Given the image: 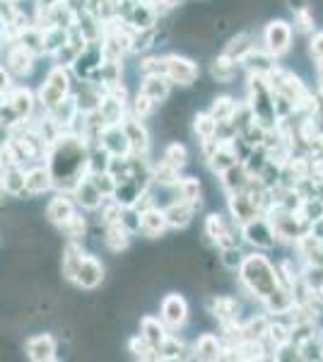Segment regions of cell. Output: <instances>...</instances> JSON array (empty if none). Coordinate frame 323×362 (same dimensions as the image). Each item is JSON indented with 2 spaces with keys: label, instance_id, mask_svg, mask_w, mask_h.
<instances>
[{
  "label": "cell",
  "instance_id": "cell-1",
  "mask_svg": "<svg viewBox=\"0 0 323 362\" xmlns=\"http://www.w3.org/2000/svg\"><path fill=\"white\" fill-rule=\"evenodd\" d=\"M87 155L90 143L75 131H61L46 145L44 165L54 179V191H73V186L87 174Z\"/></svg>",
  "mask_w": 323,
  "mask_h": 362
},
{
  "label": "cell",
  "instance_id": "cell-2",
  "mask_svg": "<svg viewBox=\"0 0 323 362\" xmlns=\"http://www.w3.org/2000/svg\"><path fill=\"white\" fill-rule=\"evenodd\" d=\"M237 271H239V278H242L244 288L249 290V293L254 295V297H258L261 302L280 288L278 271H275L273 264H270V261L263 254L244 256Z\"/></svg>",
  "mask_w": 323,
  "mask_h": 362
},
{
  "label": "cell",
  "instance_id": "cell-3",
  "mask_svg": "<svg viewBox=\"0 0 323 362\" xmlns=\"http://www.w3.org/2000/svg\"><path fill=\"white\" fill-rule=\"evenodd\" d=\"M249 90H251V104L249 112L254 116V121L261 128H268L278 124V99H275L273 90H270L266 75H251L249 80Z\"/></svg>",
  "mask_w": 323,
  "mask_h": 362
},
{
  "label": "cell",
  "instance_id": "cell-4",
  "mask_svg": "<svg viewBox=\"0 0 323 362\" xmlns=\"http://www.w3.org/2000/svg\"><path fill=\"white\" fill-rule=\"evenodd\" d=\"M70 92H73V75H70V68L66 66H56L46 73V80L41 83L39 92H37V104L44 112L54 109L58 102H63Z\"/></svg>",
  "mask_w": 323,
  "mask_h": 362
},
{
  "label": "cell",
  "instance_id": "cell-5",
  "mask_svg": "<svg viewBox=\"0 0 323 362\" xmlns=\"http://www.w3.org/2000/svg\"><path fill=\"white\" fill-rule=\"evenodd\" d=\"M162 75L172 85L189 87L198 80L201 68H198V63H193L191 58L179 56V54H169V56H162Z\"/></svg>",
  "mask_w": 323,
  "mask_h": 362
},
{
  "label": "cell",
  "instance_id": "cell-6",
  "mask_svg": "<svg viewBox=\"0 0 323 362\" xmlns=\"http://www.w3.org/2000/svg\"><path fill=\"white\" fill-rule=\"evenodd\" d=\"M263 44L273 58L285 56L292 49V27L285 20H273L263 29Z\"/></svg>",
  "mask_w": 323,
  "mask_h": 362
},
{
  "label": "cell",
  "instance_id": "cell-7",
  "mask_svg": "<svg viewBox=\"0 0 323 362\" xmlns=\"http://www.w3.org/2000/svg\"><path fill=\"white\" fill-rule=\"evenodd\" d=\"M160 319L164 321V326L172 331H179L181 326L189 321V302L184 300V295L179 293H169L160 305Z\"/></svg>",
  "mask_w": 323,
  "mask_h": 362
},
{
  "label": "cell",
  "instance_id": "cell-8",
  "mask_svg": "<svg viewBox=\"0 0 323 362\" xmlns=\"http://www.w3.org/2000/svg\"><path fill=\"white\" fill-rule=\"evenodd\" d=\"M34 61H37V54L22 46L20 42L10 44L8 49V56H5V70L13 75V80H22V78H29L34 70Z\"/></svg>",
  "mask_w": 323,
  "mask_h": 362
},
{
  "label": "cell",
  "instance_id": "cell-9",
  "mask_svg": "<svg viewBox=\"0 0 323 362\" xmlns=\"http://www.w3.org/2000/svg\"><path fill=\"white\" fill-rule=\"evenodd\" d=\"M70 196H73L75 206H78L80 210H85V213H97L99 206L104 203L102 191L97 189V184L92 181L90 174H85V177H82L78 184L73 186Z\"/></svg>",
  "mask_w": 323,
  "mask_h": 362
},
{
  "label": "cell",
  "instance_id": "cell-10",
  "mask_svg": "<svg viewBox=\"0 0 323 362\" xmlns=\"http://www.w3.org/2000/svg\"><path fill=\"white\" fill-rule=\"evenodd\" d=\"M3 102L8 104L10 112H13L20 121H29L34 114V109H37V95H34L29 87H20V85H13V90L3 97Z\"/></svg>",
  "mask_w": 323,
  "mask_h": 362
},
{
  "label": "cell",
  "instance_id": "cell-11",
  "mask_svg": "<svg viewBox=\"0 0 323 362\" xmlns=\"http://www.w3.org/2000/svg\"><path fill=\"white\" fill-rule=\"evenodd\" d=\"M121 128L128 138V145H131V155L133 157H148L150 150V133L148 128L143 126V119H135V116H126L121 121Z\"/></svg>",
  "mask_w": 323,
  "mask_h": 362
},
{
  "label": "cell",
  "instance_id": "cell-12",
  "mask_svg": "<svg viewBox=\"0 0 323 362\" xmlns=\"http://www.w3.org/2000/svg\"><path fill=\"white\" fill-rule=\"evenodd\" d=\"M104 280V266L97 256L92 254H85L82 256V264L75 273V280L73 285H78L80 290H97Z\"/></svg>",
  "mask_w": 323,
  "mask_h": 362
},
{
  "label": "cell",
  "instance_id": "cell-13",
  "mask_svg": "<svg viewBox=\"0 0 323 362\" xmlns=\"http://www.w3.org/2000/svg\"><path fill=\"white\" fill-rule=\"evenodd\" d=\"M258 208H261V201H258L256 194H246V191L229 194V210H232L234 223L239 227L249 223V220L258 218Z\"/></svg>",
  "mask_w": 323,
  "mask_h": 362
},
{
  "label": "cell",
  "instance_id": "cell-14",
  "mask_svg": "<svg viewBox=\"0 0 323 362\" xmlns=\"http://www.w3.org/2000/svg\"><path fill=\"white\" fill-rule=\"evenodd\" d=\"M25 355L32 362H54L58 358V343L51 334H37L27 338Z\"/></svg>",
  "mask_w": 323,
  "mask_h": 362
},
{
  "label": "cell",
  "instance_id": "cell-15",
  "mask_svg": "<svg viewBox=\"0 0 323 362\" xmlns=\"http://www.w3.org/2000/svg\"><path fill=\"white\" fill-rule=\"evenodd\" d=\"M242 237L258 249L275 247L273 227H270L268 220H263V218H254V220H249V223H244L242 225Z\"/></svg>",
  "mask_w": 323,
  "mask_h": 362
},
{
  "label": "cell",
  "instance_id": "cell-16",
  "mask_svg": "<svg viewBox=\"0 0 323 362\" xmlns=\"http://www.w3.org/2000/svg\"><path fill=\"white\" fill-rule=\"evenodd\" d=\"M99 145L111 155V157H131V145H128V138L123 133L121 124L116 126H107L102 133H99Z\"/></svg>",
  "mask_w": 323,
  "mask_h": 362
},
{
  "label": "cell",
  "instance_id": "cell-17",
  "mask_svg": "<svg viewBox=\"0 0 323 362\" xmlns=\"http://www.w3.org/2000/svg\"><path fill=\"white\" fill-rule=\"evenodd\" d=\"M138 230L143 232L145 237L157 239L169 230V225H167V218H164V213L160 208L148 206V208L138 210Z\"/></svg>",
  "mask_w": 323,
  "mask_h": 362
},
{
  "label": "cell",
  "instance_id": "cell-18",
  "mask_svg": "<svg viewBox=\"0 0 323 362\" xmlns=\"http://www.w3.org/2000/svg\"><path fill=\"white\" fill-rule=\"evenodd\" d=\"M78 213V206H75L73 196L66 194V191H56L54 198L49 201V206H46V220H49L51 225H61L66 223L70 215Z\"/></svg>",
  "mask_w": 323,
  "mask_h": 362
},
{
  "label": "cell",
  "instance_id": "cell-19",
  "mask_svg": "<svg viewBox=\"0 0 323 362\" xmlns=\"http://www.w3.org/2000/svg\"><path fill=\"white\" fill-rule=\"evenodd\" d=\"M54 191V179H51L46 165H32L25 169V194L27 196H44Z\"/></svg>",
  "mask_w": 323,
  "mask_h": 362
},
{
  "label": "cell",
  "instance_id": "cell-20",
  "mask_svg": "<svg viewBox=\"0 0 323 362\" xmlns=\"http://www.w3.org/2000/svg\"><path fill=\"white\" fill-rule=\"evenodd\" d=\"M205 237H210V242L217 244L220 249L225 247H239V239H234L232 230L225 225V220L217 213H210L205 220Z\"/></svg>",
  "mask_w": 323,
  "mask_h": 362
},
{
  "label": "cell",
  "instance_id": "cell-21",
  "mask_svg": "<svg viewBox=\"0 0 323 362\" xmlns=\"http://www.w3.org/2000/svg\"><path fill=\"white\" fill-rule=\"evenodd\" d=\"M85 44H87V37L82 32H70L68 34V39H66V44L61 46V49L56 51L54 58H56V63L58 66H66L70 68L75 63V58L80 56V51L85 49Z\"/></svg>",
  "mask_w": 323,
  "mask_h": 362
},
{
  "label": "cell",
  "instance_id": "cell-22",
  "mask_svg": "<svg viewBox=\"0 0 323 362\" xmlns=\"http://www.w3.org/2000/svg\"><path fill=\"white\" fill-rule=\"evenodd\" d=\"M140 336H143L145 341H148L155 350H160L162 343L167 341L169 329L164 326V321H162V319L150 317V314H148V317L140 319Z\"/></svg>",
  "mask_w": 323,
  "mask_h": 362
},
{
  "label": "cell",
  "instance_id": "cell-23",
  "mask_svg": "<svg viewBox=\"0 0 323 362\" xmlns=\"http://www.w3.org/2000/svg\"><path fill=\"white\" fill-rule=\"evenodd\" d=\"M104 227H107V232H104V244H107L109 251L121 254V251H126L128 247H131L133 232L128 230L123 223H111V225H104Z\"/></svg>",
  "mask_w": 323,
  "mask_h": 362
},
{
  "label": "cell",
  "instance_id": "cell-24",
  "mask_svg": "<svg viewBox=\"0 0 323 362\" xmlns=\"http://www.w3.org/2000/svg\"><path fill=\"white\" fill-rule=\"evenodd\" d=\"M162 213H164V218H167L169 227H174V230H184V227L191 225L196 208H193L191 203H186V201H176V203H172V206L164 208Z\"/></svg>",
  "mask_w": 323,
  "mask_h": 362
},
{
  "label": "cell",
  "instance_id": "cell-25",
  "mask_svg": "<svg viewBox=\"0 0 323 362\" xmlns=\"http://www.w3.org/2000/svg\"><path fill=\"white\" fill-rule=\"evenodd\" d=\"M273 61L275 58L270 56L268 51H258L256 46L254 49H249L242 58H239V63H242L251 75H268L270 68H273Z\"/></svg>",
  "mask_w": 323,
  "mask_h": 362
},
{
  "label": "cell",
  "instance_id": "cell-26",
  "mask_svg": "<svg viewBox=\"0 0 323 362\" xmlns=\"http://www.w3.org/2000/svg\"><path fill=\"white\" fill-rule=\"evenodd\" d=\"M0 181H3V189L8 196H25V167L10 165L0 169Z\"/></svg>",
  "mask_w": 323,
  "mask_h": 362
},
{
  "label": "cell",
  "instance_id": "cell-27",
  "mask_svg": "<svg viewBox=\"0 0 323 362\" xmlns=\"http://www.w3.org/2000/svg\"><path fill=\"white\" fill-rule=\"evenodd\" d=\"M140 92H143V95H148L155 104H160V102H164V99L169 97V92H172V83H169L164 75H143Z\"/></svg>",
  "mask_w": 323,
  "mask_h": 362
},
{
  "label": "cell",
  "instance_id": "cell-28",
  "mask_svg": "<svg viewBox=\"0 0 323 362\" xmlns=\"http://www.w3.org/2000/svg\"><path fill=\"white\" fill-rule=\"evenodd\" d=\"M82 256H85V251H82L80 242H68L66 244V249H63L61 271H63V278H66L68 283H73L75 280V273H78V268L82 264Z\"/></svg>",
  "mask_w": 323,
  "mask_h": 362
},
{
  "label": "cell",
  "instance_id": "cell-29",
  "mask_svg": "<svg viewBox=\"0 0 323 362\" xmlns=\"http://www.w3.org/2000/svg\"><path fill=\"white\" fill-rule=\"evenodd\" d=\"M193 353H196L198 360H222L225 348H222V341L215 334H203L193 346Z\"/></svg>",
  "mask_w": 323,
  "mask_h": 362
},
{
  "label": "cell",
  "instance_id": "cell-30",
  "mask_svg": "<svg viewBox=\"0 0 323 362\" xmlns=\"http://www.w3.org/2000/svg\"><path fill=\"white\" fill-rule=\"evenodd\" d=\"M210 314L220 321H232L239 317V302L234 300V297L217 295L210 300Z\"/></svg>",
  "mask_w": 323,
  "mask_h": 362
},
{
  "label": "cell",
  "instance_id": "cell-31",
  "mask_svg": "<svg viewBox=\"0 0 323 362\" xmlns=\"http://www.w3.org/2000/svg\"><path fill=\"white\" fill-rule=\"evenodd\" d=\"M239 70V61L227 54L217 56L213 61V66H210V73H213V78L217 80V83H232L234 75H237Z\"/></svg>",
  "mask_w": 323,
  "mask_h": 362
},
{
  "label": "cell",
  "instance_id": "cell-32",
  "mask_svg": "<svg viewBox=\"0 0 323 362\" xmlns=\"http://www.w3.org/2000/svg\"><path fill=\"white\" fill-rule=\"evenodd\" d=\"M237 109H239V104L234 102L232 97H227V95H222V97H217L215 102H213V109H210V116L217 121V124H232L234 121V116H237Z\"/></svg>",
  "mask_w": 323,
  "mask_h": 362
},
{
  "label": "cell",
  "instance_id": "cell-33",
  "mask_svg": "<svg viewBox=\"0 0 323 362\" xmlns=\"http://www.w3.org/2000/svg\"><path fill=\"white\" fill-rule=\"evenodd\" d=\"M174 186H176V191H179V201L191 203L193 208H201V181L186 177V179L176 181Z\"/></svg>",
  "mask_w": 323,
  "mask_h": 362
},
{
  "label": "cell",
  "instance_id": "cell-34",
  "mask_svg": "<svg viewBox=\"0 0 323 362\" xmlns=\"http://www.w3.org/2000/svg\"><path fill=\"white\" fill-rule=\"evenodd\" d=\"M58 230H61V235L66 237L68 242H82L87 235V223L80 213H75V215H70L66 223L58 225Z\"/></svg>",
  "mask_w": 323,
  "mask_h": 362
},
{
  "label": "cell",
  "instance_id": "cell-35",
  "mask_svg": "<svg viewBox=\"0 0 323 362\" xmlns=\"http://www.w3.org/2000/svg\"><path fill=\"white\" fill-rule=\"evenodd\" d=\"M217 128L220 124L210 116V112H201L196 114V119H193V133L198 136V140H210V138H217Z\"/></svg>",
  "mask_w": 323,
  "mask_h": 362
},
{
  "label": "cell",
  "instance_id": "cell-36",
  "mask_svg": "<svg viewBox=\"0 0 323 362\" xmlns=\"http://www.w3.org/2000/svg\"><path fill=\"white\" fill-rule=\"evenodd\" d=\"M150 177L155 184H160V186H174L176 181L181 179V174H179V169L172 167V165H167V162H160L155 169H150Z\"/></svg>",
  "mask_w": 323,
  "mask_h": 362
},
{
  "label": "cell",
  "instance_id": "cell-37",
  "mask_svg": "<svg viewBox=\"0 0 323 362\" xmlns=\"http://www.w3.org/2000/svg\"><path fill=\"white\" fill-rule=\"evenodd\" d=\"M162 162H167V165H172L176 169L186 167V162H189V150H186V145H181V143H169L162 155Z\"/></svg>",
  "mask_w": 323,
  "mask_h": 362
},
{
  "label": "cell",
  "instance_id": "cell-38",
  "mask_svg": "<svg viewBox=\"0 0 323 362\" xmlns=\"http://www.w3.org/2000/svg\"><path fill=\"white\" fill-rule=\"evenodd\" d=\"M128 350L133 353V358H140V360H157V350L150 346L148 341H145L143 336H133L131 341H128Z\"/></svg>",
  "mask_w": 323,
  "mask_h": 362
},
{
  "label": "cell",
  "instance_id": "cell-39",
  "mask_svg": "<svg viewBox=\"0 0 323 362\" xmlns=\"http://www.w3.org/2000/svg\"><path fill=\"white\" fill-rule=\"evenodd\" d=\"M266 336L270 338V341H273L275 350H283L285 346H290V343H292L290 329H287V326H283V324H268Z\"/></svg>",
  "mask_w": 323,
  "mask_h": 362
},
{
  "label": "cell",
  "instance_id": "cell-40",
  "mask_svg": "<svg viewBox=\"0 0 323 362\" xmlns=\"http://www.w3.org/2000/svg\"><path fill=\"white\" fill-rule=\"evenodd\" d=\"M249 42H251L249 34H237V37H234L232 42H229V46L225 49V54L232 56V58H237V61H239V58H242L246 51L254 49V44H249Z\"/></svg>",
  "mask_w": 323,
  "mask_h": 362
},
{
  "label": "cell",
  "instance_id": "cell-41",
  "mask_svg": "<svg viewBox=\"0 0 323 362\" xmlns=\"http://www.w3.org/2000/svg\"><path fill=\"white\" fill-rule=\"evenodd\" d=\"M268 324H270V321L266 317L249 319L242 326V334H244V338H263V336H266V331H268Z\"/></svg>",
  "mask_w": 323,
  "mask_h": 362
},
{
  "label": "cell",
  "instance_id": "cell-42",
  "mask_svg": "<svg viewBox=\"0 0 323 362\" xmlns=\"http://www.w3.org/2000/svg\"><path fill=\"white\" fill-rule=\"evenodd\" d=\"M152 107H155V102H152L148 95L138 92V95H135V99L131 102V116H135V119H145V116H150Z\"/></svg>",
  "mask_w": 323,
  "mask_h": 362
},
{
  "label": "cell",
  "instance_id": "cell-43",
  "mask_svg": "<svg viewBox=\"0 0 323 362\" xmlns=\"http://www.w3.org/2000/svg\"><path fill=\"white\" fill-rule=\"evenodd\" d=\"M92 181L97 184V189L102 191L104 198H111L116 191V179L111 177V172H97V174H90Z\"/></svg>",
  "mask_w": 323,
  "mask_h": 362
},
{
  "label": "cell",
  "instance_id": "cell-44",
  "mask_svg": "<svg viewBox=\"0 0 323 362\" xmlns=\"http://www.w3.org/2000/svg\"><path fill=\"white\" fill-rule=\"evenodd\" d=\"M295 25H297L299 32L311 34V32H314V13H311L309 8L297 10V13H295Z\"/></svg>",
  "mask_w": 323,
  "mask_h": 362
},
{
  "label": "cell",
  "instance_id": "cell-45",
  "mask_svg": "<svg viewBox=\"0 0 323 362\" xmlns=\"http://www.w3.org/2000/svg\"><path fill=\"white\" fill-rule=\"evenodd\" d=\"M242 251H239V247H225L222 249V264H225L229 271H237L239 264H242Z\"/></svg>",
  "mask_w": 323,
  "mask_h": 362
},
{
  "label": "cell",
  "instance_id": "cell-46",
  "mask_svg": "<svg viewBox=\"0 0 323 362\" xmlns=\"http://www.w3.org/2000/svg\"><path fill=\"white\" fill-rule=\"evenodd\" d=\"M309 54H311V58H314L316 63L323 61V32H319V34H314V37H311Z\"/></svg>",
  "mask_w": 323,
  "mask_h": 362
},
{
  "label": "cell",
  "instance_id": "cell-47",
  "mask_svg": "<svg viewBox=\"0 0 323 362\" xmlns=\"http://www.w3.org/2000/svg\"><path fill=\"white\" fill-rule=\"evenodd\" d=\"M13 75L5 70V66H0V97H5L10 90H13Z\"/></svg>",
  "mask_w": 323,
  "mask_h": 362
},
{
  "label": "cell",
  "instance_id": "cell-48",
  "mask_svg": "<svg viewBox=\"0 0 323 362\" xmlns=\"http://www.w3.org/2000/svg\"><path fill=\"white\" fill-rule=\"evenodd\" d=\"M5 196H8V194H5V189H3V181H0V203L5 201Z\"/></svg>",
  "mask_w": 323,
  "mask_h": 362
}]
</instances>
